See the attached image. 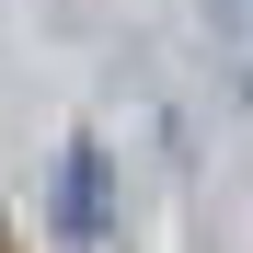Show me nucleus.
I'll list each match as a JSON object with an SVG mask.
<instances>
[{
	"label": "nucleus",
	"mask_w": 253,
	"mask_h": 253,
	"mask_svg": "<svg viewBox=\"0 0 253 253\" xmlns=\"http://www.w3.org/2000/svg\"><path fill=\"white\" fill-rule=\"evenodd\" d=\"M58 230H69V242H104V150H69V184H58Z\"/></svg>",
	"instance_id": "nucleus-1"
},
{
	"label": "nucleus",
	"mask_w": 253,
	"mask_h": 253,
	"mask_svg": "<svg viewBox=\"0 0 253 253\" xmlns=\"http://www.w3.org/2000/svg\"><path fill=\"white\" fill-rule=\"evenodd\" d=\"M207 35H219V69H230V92H253V0H207Z\"/></svg>",
	"instance_id": "nucleus-2"
}]
</instances>
